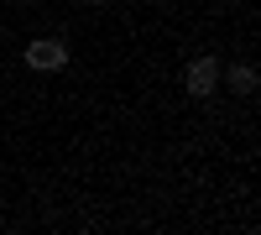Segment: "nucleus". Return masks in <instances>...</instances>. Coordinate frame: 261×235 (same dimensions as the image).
Here are the masks:
<instances>
[{"label":"nucleus","mask_w":261,"mask_h":235,"mask_svg":"<svg viewBox=\"0 0 261 235\" xmlns=\"http://www.w3.org/2000/svg\"><path fill=\"white\" fill-rule=\"evenodd\" d=\"M183 84H188V94H214V84H220V63L214 58H193L188 63V73H183Z\"/></svg>","instance_id":"f257e3e1"},{"label":"nucleus","mask_w":261,"mask_h":235,"mask_svg":"<svg viewBox=\"0 0 261 235\" xmlns=\"http://www.w3.org/2000/svg\"><path fill=\"white\" fill-rule=\"evenodd\" d=\"M27 63L42 68V73H47V68H63V63H68V47H63V42H32V47H27Z\"/></svg>","instance_id":"f03ea898"},{"label":"nucleus","mask_w":261,"mask_h":235,"mask_svg":"<svg viewBox=\"0 0 261 235\" xmlns=\"http://www.w3.org/2000/svg\"><path fill=\"white\" fill-rule=\"evenodd\" d=\"M230 89H241V94L256 89V68H251V63H235V68H230Z\"/></svg>","instance_id":"7ed1b4c3"},{"label":"nucleus","mask_w":261,"mask_h":235,"mask_svg":"<svg viewBox=\"0 0 261 235\" xmlns=\"http://www.w3.org/2000/svg\"><path fill=\"white\" fill-rule=\"evenodd\" d=\"M84 6H105V0H84Z\"/></svg>","instance_id":"20e7f679"}]
</instances>
